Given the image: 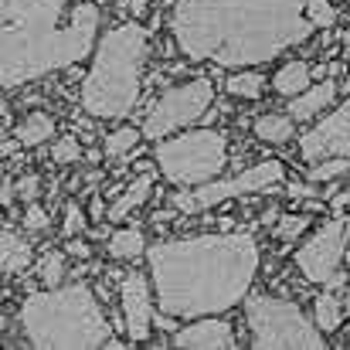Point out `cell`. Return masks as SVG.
<instances>
[{
	"instance_id": "6da1fadb",
	"label": "cell",
	"mask_w": 350,
	"mask_h": 350,
	"mask_svg": "<svg viewBox=\"0 0 350 350\" xmlns=\"http://www.w3.org/2000/svg\"><path fill=\"white\" fill-rule=\"evenodd\" d=\"M170 31L191 62L255 68L303 44L317 27L310 0H163Z\"/></svg>"
},
{
	"instance_id": "7a4b0ae2",
	"label": "cell",
	"mask_w": 350,
	"mask_h": 350,
	"mask_svg": "<svg viewBox=\"0 0 350 350\" xmlns=\"http://www.w3.org/2000/svg\"><path fill=\"white\" fill-rule=\"evenodd\" d=\"M157 310L163 317H215L248 299L258 275L252 234H198L146 248Z\"/></svg>"
},
{
	"instance_id": "3957f363",
	"label": "cell",
	"mask_w": 350,
	"mask_h": 350,
	"mask_svg": "<svg viewBox=\"0 0 350 350\" xmlns=\"http://www.w3.org/2000/svg\"><path fill=\"white\" fill-rule=\"evenodd\" d=\"M65 7L68 0H3L0 82L7 92L92 55V44H99V7L79 0L68 17Z\"/></svg>"
},
{
	"instance_id": "277c9868",
	"label": "cell",
	"mask_w": 350,
	"mask_h": 350,
	"mask_svg": "<svg viewBox=\"0 0 350 350\" xmlns=\"http://www.w3.org/2000/svg\"><path fill=\"white\" fill-rule=\"evenodd\" d=\"M21 330L31 347L41 350H89L113 340L99 299L82 282L31 293L21 306Z\"/></svg>"
},
{
	"instance_id": "5b68a950",
	"label": "cell",
	"mask_w": 350,
	"mask_h": 350,
	"mask_svg": "<svg viewBox=\"0 0 350 350\" xmlns=\"http://www.w3.org/2000/svg\"><path fill=\"white\" fill-rule=\"evenodd\" d=\"M146 58V31L139 24H119L96 44L89 75L82 79L79 103L96 119H122L136 109L139 72Z\"/></svg>"
},
{
	"instance_id": "8992f818",
	"label": "cell",
	"mask_w": 350,
	"mask_h": 350,
	"mask_svg": "<svg viewBox=\"0 0 350 350\" xmlns=\"http://www.w3.org/2000/svg\"><path fill=\"white\" fill-rule=\"evenodd\" d=\"M245 323L255 350H323V330L310 320L293 299L275 296H248Z\"/></svg>"
},
{
	"instance_id": "52a82bcc",
	"label": "cell",
	"mask_w": 350,
	"mask_h": 350,
	"mask_svg": "<svg viewBox=\"0 0 350 350\" xmlns=\"http://www.w3.org/2000/svg\"><path fill=\"white\" fill-rule=\"evenodd\" d=\"M157 170L177 187H198L228 167V139L218 129H191L157 146Z\"/></svg>"
},
{
	"instance_id": "ba28073f",
	"label": "cell",
	"mask_w": 350,
	"mask_h": 350,
	"mask_svg": "<svg viewBox=\"0 0 350 350\" xmlns=\"http://www.w3.org/2000/svg\"><path fill=\"white\" fill-rule=\"evenodd\" d=\"M282 180H286V167H282L279 160H262V163H255V167H248V170L228 177V180L215 177V180H208V184H198V187H187V191L174 194L170 208L194 215V211L225 204V201H232V198H245V194H255V191H269V187H275V184H282Z\"/></svg>"
},
{
	"instance_id": "9c48e42d",
	"label": "cell",
	"mask_w": 350,
	"mask_h": 350,
	"mask_svg": "<svg viewBox=\"0 0 350 350\" xmlns=\"http://www.w3.org/2000/svg\"><path fill=\"white\" fill-rule=\"evenodd\" d=\"M211 106H215V82L211 79L201 75V79H191L184 85H174L150 106L146 122H143V136L146 139H163L174 129L198 122Z\"/></svg>"
},
{
	"instance_id": "30bf717a",
	"label": "cell",
	"mask_w": 350,
	"mask_h": 350,
	"mask_svg": "<svg viewBox=\"0 0 350 350\" xmlns=\"http://www.w3.org/2000/svg\"><path fill=\"white\" fill-rule=\"evenodd\" d=\"M350 245V215L330 218L296 252V269L317 286H340V265Z\"/></svg>"
},
{
	"instance_id": "8fae6325",
	"label": "cell",
	"mask_w": 350,
	"mask_h": 350,
	"mask_svg": "<svg viewBox=\"0 0 350 350\" xmlns=\"http://www.w3.org/2000/svg\"><path fill=\"white\" fill-rule=\"evenodd\" d=\"M299 157L306 163H320L330 157H350V99L323 116L310 133L299 136Z\"/></svg>"
},
{
	"instance_id": "7c38bea8",
	"label": "cell",
	"mask_w": 350,
	"mask_h": 350,
	"mask_svg": "<svg viewBox=\"0 0 350 350\" xmlns=\"http://www.w3.org/2000/svg\"><path fill=\"white\" fill-rule=\"evenodd\" d=\"M153 299H157L153 282H146L143 272H129L119 282V303H122V317H126V337L133 344H143L153 334V323H157Z\"/></svg>"
},
{
	"instance_id": "4fadbf2b",
	"label": "cell",
	"mask_w": 350,
	"mask_h": 350,
	"mask_svg": "<svg viewBox=\"0 0 350 350\" xmlns=\"http://www.w3.org/2000/svg\"><path fill=\"white\" fill-rule=\"evenodd\" d=\"M174 347L180 350H232L234 330L225 320H198L174 334Z\"/></svg>"
},
{
	"instance_id": "5bb4252c",
	"label": "cell",
	"mask_w": 350,
	"mask_h": 350,
	"mask_svg": "<svg viewBox=\"0 0 350 350\" xmlns=\"http://www.w3.org/2000/svg\"><path fill=\"white\" fill-rule=\"evenodd\" d=\"M150 191H153V167L139 163V167H136V177L129 180V187L113 201V208H109V221H116L119 225L122 218H129L139 204H146Z\"/></svg>"
},
{
	"instance_id": "9a60e30c",
	"label": "cell",
	"mask_w": 350,
	"mask_h": 350,
	"mask_svg": "<svg viewBox=\"0 0 350 350\" xmlns=\"http://www.w3.org/2000/svg\"><path fill=\"white\" fill-rule=\"evenodd\" d=\"M334 99H337V82L334 79H323L320 85H310L306 92H299L296 99H289V116L310 122V119L320 116Z\"/></svg>"
},
{
	"instance_id": "2e32d148",
	"label": "cell",
	"mask_w": 350,
	"mask_h": 350,
	"mask_svg": "<svg viewBox=\"0 0 350 350\" xmlns=\"http://www.w3.org/2000/svg\"><path fill=\"white\" fill-rule=\"evenodd\" d=\"M0 258H3V275H21L34 262L27 238L10 232V228H3V234H0Z\"/></svg>"
},
{
	"instance_id": "e0dca14e",
	"label": "cell",
	"mask_w": 350,
	"mask_h": 350,
	"mask_svg": "<svg viewBox=\"0 0 350 350\" xmlns=\"http://www.w3.org/2000/svg\"><path fill=\"white\" fill-rule=\"evenodd\" d=\"M310 79H313V68H310L306 62H286V65L275 72L272 89H275L279 96L296 99L299 92H306V89H310Z\"/></svg>"
},
{
	"instance_id": "ac0fdd59",
	"label": "cell",
	"mask_w": 350,
	"mask_h": 350,
	"mask_svg": "<svg viewBox=\"0 0 350 350\" xmlns=\"http://www.w3.org/2000/svg\"><path fill=\"white\" fill-rule=\"evenodd\" d=\"M14 136H17L21 146H41V143H48L55 136V119L48 116V113H31V116L21 119V126L14 129Z\"/></svg>"
},
{
	"instance_id": "d6986e66",
	"label": "cell",
	"mask_w": 350,
	"mask_h": 350,
	"mask_svg": "<svg viewBox=\"0 0 350 350\" xmlns=\"http://www.w3.org/2000/svg\"><path fill=\"white\" fill-rule=\"evenodd\" d=\"M293 116H282V113H265V116L255 119V136L265 139V143H289L293 139Z\"/></svg>"
},
{
	"instance_id": "ffe728a7",
	"label": "cell",
	"mask_w": 350,
	"mask_h": 350,
	"mask_svg": "<svg viewBox=\"0 0 350 350\" xmlns=\"http://www.w3.org/2000/svg\"><path fill=\"white\" fill-rule=\"evenodd\" d=\"M313 320H317V327H320L323 334L340 330V323H344V306H340L337 293H320V296H317V303H313Z\"/></svg>"
},
{
	"instance_id": "44dd1931",
	"label": "cell",
	"mask_w": 350,
	"mask_h": 350,
	"mask_svg": "<svg viewBox=\"0 0 350 350\" xmlns=\"http://www.w3.org/2000/svg\"><path fill=\"white\" fill-rule=\"evenodd\" d=\"M139 136H143V133H139L136 126H119V129H113V133L106 136L103 153L113 157V160H129L133 150H136V143H139Z\"/></svg>"
},
{
	"instance_id": "7402d4cb",
	"label": "cell",
	"mask_w": 350,
	"mask_h": 350,
	"mask_svg": "<svg viewBox=\"0 0 350 350\" xmlns=\"http://www.w3.org/2000/svg\"><path fill=\"white\" fill-rule=\"evenodd\" d=\"M146 252V241L139 228H116L109 234V255L113 258H139Z\"/></svg>"
},
{
	"instance_id": "603a6c76",
	"label": "cell",
	"mask_w": 350,
	"mask_h": 350,
	"mask_svg": "<svg viewBox=\"0 0 350 350\" xmlns=\"http://www.w3.org/2000/svg\"><path fill=\"white\" fill-rule=\"evenodd\" d=\"M68 252H44L41 258H38V275H41V282L44 286H65V272H68Z\"/></svg>"
},
{
	"instance_id": "cb8c5ba5",
	"label": "cell",
	"mask_w": 350,
	"mask_h": 350,
	"mask_svg": "<svg viewBox=\"0 0 350 350\" xmlns=\"http://www.w3.org/2000/svg\"><path fill=\"white\" fill-rule=\"evenodd\" d=\"M225 89L232 92L234 99H258L262 89H265V79H262V72H234L232 79L225 82Z\"/></svg>"
},
{
	"instance_id": "d4e9b609",
	"label": "cell",
	"mask_w": 350,
	"mask_h": 350,
	"mask_svg": "<svg viewBox=\"0 0 350 350\" xmlns=\"http://www.w3.org/2000/svg\"><path fill=\"white\" fill-rule=\"evenodd\" d=\"M350 170V157H330V160H320L313 170H310V184H327V180H337Z\"/></svg>"
},
{
	"instance_id": "484cf974",
	"label": "cell",
	"mask_w": 350,
	"mask_h": 350,
	"mask_svg": "<svg viewBox=\"0 0 350 350\" xmlns=\"http://www.w3.org/2000/svg\"><path fill=\"white\" fill-rule=\"evenodd\" d=\"M51 160L62 163V167L79 163V160H82V143H79L75 136H62V139H55V146H51Z\"/></svg>"
},
{
	"instance_id": "4316f807",
	"label": "cell",
	"mask_w": 350,
	"mask_h": 350,
	"mask_svg": "<svg viewBox=\"0 0 350 350\" xmlns=\"http://www.w3.org/2000/svg\"><path fill=\"white\" fill-rule=\"evenodd\" d=\"M306 228H310L306 215H282V218H275V238L279 241H296Z\"/></svg>"
},
{
	"instance_id": "83f0119b",
	"label": "cell",
	"mask_w": 350,
	"mask_h": 350,
	"mask_svg": "<svg viewBox=\"0 0 350 350\" xmlns=\"http://www.w3.org/2000/svg\"><path fill=\"white\" fill-rule=\"evenodd\" d=\"M306 17H310L313 27L320 31V27H330V24L337 21V7H334L330 0H310V3H306Z\"/></svg>"
},
{
	"instance_id": "f1b7e54d",
	"label": "cell",
	"mask_w": 350,
	"mask_h": 350,
	"mask_svg": "<svg viewBox=\"0 0 350 350\" xmlns=\"http://www.w3.org/2000/svg\"><path fill=\"white\" fill-rule=\"evenodd\" d=\"M85 215H82V208L72 201V204H65V218H62V234H82L85 232Z\"/></svg>"
},
{
	"instance_id": "f546056e",
	"label": "cell",
	"mask_w": 350,
	"mask_h": 350,
	"mask_svg": "<svg viewBox=\"0 0 350 350\" xmlns=\"http://www.w3.org/2000/svg\"><path fill=\"white\" fill-rule=\"evenodd\" d=\"M38 194H41V177H38V174L21 177V184H17V198H21L24 204H34V201H38Z\"/></svg>"
},
{
	"instance_id": "4dcf8cb0",
	"label": "cell",
	"mask_w": 350,
	"mask_h": 350,
	"mask_svg": "<svg viewBox=\"0 0 350 350\" xmlns=\"http://www.w3.org/2000/svg\"><path fill=\"white\" fill-rule=\"evenodd\" d=\"M24 228H27V232H44V228H48V211L38 208V204H31V208L24 211Z\"/></svg>"
},
{
	"instance_id": "1f68e13d",
	"label": "cell",
	"mask_w": 350,
	"mask_h": 350,
	"mask_svg": "<svg viewBox=\"0 0 350 350\" xmlns=\"http://www.w3.org/2000/svg\"><path fill=\"white\" fill-rule=\"evenodd\" d=\"M65 252H68L72 258H89V255H92V248H89L85 241H79V238H75V241H68V245H65Z\"/></svg>"
},
{
	"instance_id": "d6a6232c",
	"label": "cell",
	"mask_w": 350,
	"mask_h": 350,
	"mask_svg": "<svg viewBox=\"0 0 350 350\" xmlns=\"http://www.w3.org/2000/svg\"><path fill=\"white\" fill-rule=\"evenodd\" d=\"M92 221H103V218H109V211H106V204H103V198L99 194H92Z\"/></svg>"
},
{
	"instance_id": "836d02e7",
	"label": "cell",
	"mask_w": 350,
	"mask_h": 350,
	"mask_svg": "<svg viewBox=\"0 0 350 350\" xmlns=\"http://www.w3.org/2000/svg\"><path fill=\"white\" fill-rule=\"evenodd\" d=\"M17 191H10V177H3V208H10V198H14Z\"/></svg>"
},
{
	"instance_id": "e575fe53",
	"label": "cell",
	"mask_w": 350,
	"mask_h": 350,
	"mask_svg": "<svg viewBox=\"0 0 350 350\" xmlns=\"http://www.w3.org/2000/svg\"><path fill=\"white\" fill-rule=\"evenodd\" d=\"M347 204H350V191H344V194L334 198V208H347Z\"/></svg>"
},
{
	"instance_id": "d590c367",
	"label": "cell",
	"mask_w": 350,
	"mask_h": 350,
	"mask_svg": "<svg viewBox=\"0 0 350 350\" xmlns=\"http://www.w3.org/2000/svg\"><path fill=\"white\" fill-rule=\"evenodd\" d=\"M344 48H347V51H350V27H347V31H344Z\"/></svg>"
}]
</instances>
